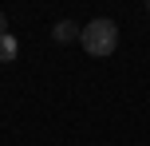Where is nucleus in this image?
<instances>
[{
  "mask_svg": "<svg viewBox=\"0 0 150 146\" xmlns=\"http://www.w3.org/2000/svg\"><path fill=\"white\" fill-rule=\"evenodd\" d=\"M79 24H75V20H59V24H55V28H52V39H55V44H71V39H79Z\"/></svg>",
  "mask_w": 150,
  "mask_h": 146,
  "instance_id": "obj_2",
  "label": "nucleus"
},
{
  "mask_svg": "<svg viewBox=\"0 0 150 146\" xmlns=\"http://www.w3.org/2000/svg\"><path fill=\"white\" fill-rule=\"evenodd\" d=\"M146 8H150V4H146Z\"/></svg>",
  "mask_w": 150,
  "mask_h": 146,
  "instance_id": "obj_5",
  "label": "nucleus"
},
{
  "mask_svg": "<svg viewBox=\"0 0 150 146\" xmlns=\"http://www.w3.org/2000/svg\"><path fill=\"white\" fill-rule=\"evenodd\" d=\"M4 32H8V16L0 12V36H4Z\"/></svg>",
  "mask_w": 150,
  "mask_h": 146,
  "instance_id": "obj_4",
  "label": "nucleus"
},
{
  "mask_svg": "<svg viewBox=\"0 0 150 146\" xmlns=\"http://www.w3.org/2000/svg\"><path fill=\"white\" fill-rule=\"evenodd\" d=\"M12 59H16V39L4 32L0 36V63H12Z\"/></svg>",
  "mask_w": 150,
  "mask_h": 146,
  "instance_id": "obj_3",
  "label": "nucleus"
},
{
  "mask_svg": "<svg viewBox=\"0 0 150 146\" xmlns=\"http://www.w3.org/2000/svg\"><path fill=\"white\" fill-rule=\"evenodd\" d=\"M79 44L87 47V55H111L115 47H119V24L107 20V16H99V20H91L87 28L79 32Z\"/></svg>",
  "mask_w": 150,
  "mask_h": 146,
  "instance_id": "obj_1",
  "label": "nucleus"
}]
</instances>
